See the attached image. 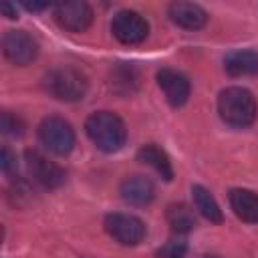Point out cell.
I'll return each mask as SVG.
<instances>
[{
    "mask_svg": "<svg viewBox=\"0 0 258 258\" xmlns=\"http://www.w3.org/2000/svg\"><path fill=\"white\" fill-rule=\"evenodd\" d=\"M24 161H26V169H28L30 177L38 185H42L46 189H56L64 183V177H67L64 169L58 163L46 159L42 153H38L34 149H26Z\"/></svg>",
    "mask_w": 258,
    "mask_h": 258,
    "instance_id": "8",
    "label": "cell"
},
{
    "mask_svg": "<svg viewBox=\"0 0 258 258\" xmlns=\"http://www.w3.org/2000/svg\"><path fill=\"white\" fill-rule=\"evenodd\" d=\"M0 129L6 137H20L24 133V123L18 115L10 113V111H2L0 115Z\"/></svg>",
    "mask_w": 258,
    "mask_h": 258,
    "instance_id": "19",
    "label": "cell"
},
{
    "mask_svg": "<svg viewBox=\"0 0 258 258\" xmlns=\"http://www.w3.org/2000/svg\"><path fill=\"white\" fill-rule=\"evenodd\" d=\"M137 161L149 165L153 171L159 173L161 179H165V181H171V179H173L171 161H169L167 153H165L159 145H155V143H145V145H141V147L137 149Z\"/></svg>",
    "mask_w": 258,
    "mask_h": 258,
    "instance_id": "15",
    "label": "cell"
},
{
    "mask_svg": "<svg viewBox=\"0 0 258 258\" xmlns=\"http://www.w3.org/2000/svg\"><path fill=\"white\" fill-rule=\"evenodd\" d=\"M105 232L123 246H137L145 238V224L133 214L113 212L105 216Z\"/></svg>",
    "mask_w": 258,
    "mask_h": 258,
    "instance_id": "5",
    "label": "cell"
},
{
    "mask_svg": "<svg viewBox=\"0 0 258 258\" xmlns=\"http://www.w3.org/2000/svg\"><path fill=\"white\" fill-rule=\"evenodd\" d=\"M38 141L44 149H48L50 153L62 157L69 155L75 147V129L71 127V123L58 115H48L40 121L38 125Z\"/></svg>",
    "mask_w": 258,
    "mask_h": 258,
    "instance_id": "4",
    "label": "cell"
},
{
    "mask_svg": "<svg viewBox=\"0 0 258 258\" xmlns=\"http://www.w3.org/2000/svg\"><path fill=\"white\" fill-rule=\"evenodd\" d=\"M167 14L173 24L185 30H200L208 22V12L196 2H183V0L171 2L167 6Z\"/></svg>",
    "mask_w": 258,
    "mask_h": 258,
    "instance_id": "12",
    "label": "cell"
},
{
    "mask_svg": "<svg viewBox=\"0 0 258 258\" xmlns=\"http://www.w3.org/2000/svg\"><path fill=\"white\" fill-rule=\"evenodd\" d=\"M224 69L230 77L258 75V52L250 48H238L224 56Z\"/></svg>",
    "mask_w": 258,
    "mask_h": 258,
    "instance_id": "14",
    "label": "cell"
},
{
    "mask_svg": "<svg viewBox=\"0 0 258 258\" xmlns=\"http://www.w3.org/2000/svg\"><path fill=\"white\" fill-rule=\"evenodd\" d=\"M56 24L69 32H85L93 22V8L85 0H67L52 6Z\"/></svg>",
    "mask_w": 258,
    "mask_h": 258,
    "instance_id": "7",
    "label": "cell"
},
{
    "mask_svg": "<svg viewBox=\"0 0 258 258\" xmlns=\"http://www.w3.org/2000/svg\"><path fill=\"white\" fill-rule=\"evenodd\" d=\"M165 220H167L169 230L173 234H177V236L189 234L196 228V214H194V210L187 204H181V202H175V204L167 206Z\"/></svg>",
    "mask_w": 258,
    "mask_h": 258,
    "instance_id": "16",
    "label": "cell"
},
{
    "mask_svg": "<svg viewBox=\"0 0 258 258\" xmlns=\"http://www.w3.org/2000/svg\"><path fill=\"white\" fill-rule=\"evenodd\" d=\"M0 12L6 16V18H10V20H14V18H18V12H16V6L14 4H10V2H2L0 4Z\"/></svg>",
    "mask_w": 258,
    "mask_h": 258,
    "instance_id": "23",
    "label": "cell"
},
{
    "mask_svg": "<svg viewBox=\"0 0 258 258\" xmlns=\"http://www.w3.org/2000/svg\"><path fill=\"white\" fill-rule=\"evenodd\" d=\"M0 167H2V171L6 173V175H12L14 171H16V167H18V159H16V153L10 149V147H2V151H0Z\"/></svg>",
    "mask_w": 258,
    "mask_h": 258,
    "instance_id": "21",
    "label": "cell"
},
{
    "mask_svg": "<svg viewBox=\"0 0 258 258\" xmlns=\"http://www.w3.org/2000/svg\"><path fill=\"white\" fill-rule=\"evenodd\" d=\"M228 202L236 218L246 224H258V194L246 187H234L228 194Z\"/></svg>",
    "mask_w": 258,
    "mask_h": 258,
    "instance_id": "13",
    "label": "cell"
},
{
    "mask_svg": "<svg viewBox=\"0 0 258 258\" xmlns=\"http://www.w3.org/2000/svg\"><path fill=\"white\" fill-rule=\"evenodd\" d=\"M155 79H157V85L171 107H181L187 103L189 93H191V85L183 73L169 69V67H163L157 71Z\"/></svg>",
    "mask_w": 258,
    "mask_h": 258,
    "instance_id": "10",
    "label": "cell"
},
{
    "mask_svg": "<svg viewBox=\"0 0 258 258\" xmlns=\"http://www.w3.org/2000/svg\"><path fill=\"white\" fill-rule=\"evenodd\" d=\"M2 52L12 64L26 67L38 56V42L26 30H6L2 36Z\"/></svg>",
    "mask_w": 258,
    "mask_h": 258,
    "instance_id": "9",
    "label": "cell"
},
{
    "mask_svg": "<svg viewBox=\"0 0 258 258\" xmlns=\"http://www.w3.org/2000/svg\"><path fill=\"white\" fill-rule=\"evenodd\" d=\"M139 85V73L131 64H119L111 73V89L119 95H131Z\"/></svg>",
    "mask_w": 258,
    "mask_h": 258,
    "instance_id": "18",
    "label": "cell"
},
{
    "mask_svg": "<svg viewBox=\"0 0 258 258\" xmlns=\"http://www.w3.org/2000/svg\"><path fill=\"white\" fill-rule=\"evenodd\" d=\"M218 113L226 125L234 129H246L256 121L258 105L248 89L226 87L218 95Z\"/></svg>",
    "mask_w": 258,
    "mask_h": 258,
    "instance_id": "2",
    "label": "cell"
},
{
    "mask_svg": "<svg viewBox=\"0 0 258 258\" xmlns=\"http://www.w3.org/2000/svg\"><path fill=\"white\" fill-rule=\"evenodd\" d=\"M85 133L91 143L103 153L119 151L127 141L123 119L113 111H95L85 121Z\"/></svg>",
    "mask_w": 258,
    "mask_h": 258,
    "instance_id": "1",
    "label": "cell"
},
{
    "mask_svg": "<svg viewBox=\"0 0 258 258\" xmlns=\"http://www.w3.org/2000/svg\"><path fill=\"white\" fill-rule=\"evenodd\" d=\"M22 6H24L28 12H42V10H46L50 4H48V2H28V0H24Z\"/></svg>",
    "mask_w": 258,
    "mask_h": 258,
    "instance_id": "22",
    "label": "cell"
},
{
    "mask_svg": "<svg viewBox=\"0 0 258 258\" xmlns=\"http://www.w3.org/2000/svg\"><path fill=\"white\" fill-rule=\"evenodd\" d=\"M185 254H187V244H185L183 240H179V238L167 240V242H165L163 246H159L157 252H155L157 258H185Z\"/></svg>",
    "mask_w": 258,
    "mask_h": 258,
    "instance_id": "20",
    "label": "cell"
},
{
    "mask_svg": "<svg viewBox=\"0 0 258 258\" xmlns=\"http://www.w3.org/2000/svg\"><path fill=\"white\" fill-rule=\"evenodd\" d=\"M111 32L121 44H139L149 34L147 20L135 10H119L111 20Z\"/></svg>",
    "mask_w": 258,
    "mask_h": 258,
    "instance_id": "6",
    "label": "cell"
},
{
    "mask_svg": "<svg viewBox=\"0 0 258 258\" xmlns=\"http://www.w3.org/2000/svg\"><path fill=\"white\" fill-rule=\"evenodd\" d=\"M44 91L64 103H75L81 101L87 91H89V81L87 77L75 69V67H58L46 73L44 77Z\"/></svg>",
    "mask_w": 258,
    "mask_h": 258,
    "instance_id": "3",
    "label": "cell"
},
{
    "mask_svg": "<svg viewBox=\"0 0 258 258\" xmlns=\"http://www.w3.org/2000/svg\"><path fill=\"white\" fill-rule=\"evenodd\" d=\"M119 196L125 204L143 208L153 202L155 187H153V181L145 175H129L119 183Z\"/></svg>",
    "mask_w": 258,
    "mask_h": 258,
    "instance_id": "11",
    "label": "cell"
},
{
    "mask_svg": "<svg viewBox=\"0 0 258 258\" xmlns=\"http://www.w3.org/2000/svg\"><path fill=\"white\" fill-rule=\"evenodd\" d=\"M200 258H220V256H216V254H204V256H200Z\"/></svg>",
    "mask_w": 258,
    "mask_h": 258,
    "instance_id": "24",
    "label": "cell"
},
{
    "mask_svg": "<svg viewBox=\"0 0 258 258\" xmlns=\"http://www.w3.org/2000/svg\"><path fill=\"white\" fill-rule=\"evenodd\" d=\"M191 198H194V206L196 210L212 224H222L224 214L220 210V204L216 202V198L210 194V189H206L204 185H191Z\"/></svg>",
    "mask_w": 258,
    "mask_h": 258,
    "instance_id": "17",
    "label": "cell"
}]
</instances>
